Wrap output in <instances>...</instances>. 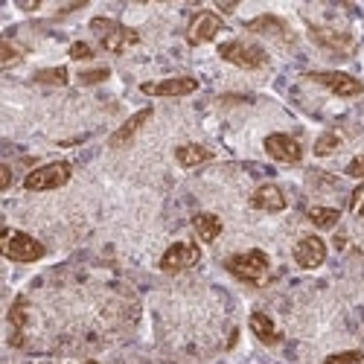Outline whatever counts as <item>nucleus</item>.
<instances>
[{"instance_id":"nucleus-1","label":"nucleus","mask_w":364,"mask_h":364,"mask_svg":"<svg viewBox=\"0 0 364 364\" xmlns=\"http://www.w3.org/2000/svg\"><path fill=\"white\" fill-rule=\"evenodd\" d=\"M90 29L100 36V44L108 50V53H123L126 47H134L140 41V33L132 26H123L111 18H94L90 21Z\"/></svg>"},{"instance_id":"nucleus-2","label":"nucleus","mask_w":364,"mask_h":364,"mask_svg":"<svg viewBox=\"0 0 364 364\" xmlns=\"http://www.w3.org/2000/svg\"><path fill=\"white\" fill-rule=\"evenodd\" d=\"M73 175V166L68 161H53V164H44L38 169H33L26 178H23V190L29 193H47V190H58L65 187Z\"/></svg>"},{"instance_id":"nucleus-3","label":"nucleus","mask_w":364,"mask_h":364,"mask_svg":"<svg viewBox=\"0 0 364 364\" xmlns=\"http://www.w3.org/2000/svg\"><path fill=\"white\" fill-rule=\"evenodd\" d=\"M225 268L230 271V274L242 283H262L265 274H268V254L265 251H245V254H236L225 262Z\"/></svg>"},{"instance_id":"nucleus-4","label":"nucleus","mask_w":364,"mask_h":364,"mask_svg":"<svg viewBox=\"0 0 364 364\" xmlns=\"http://www.w3.org/2000/svg\"><path fill=\"white\" fill-rule=\"evenodd\" d=\"M219 55L242 70H257L268 65V53L259 44H248V41H225L219 44Z\"/></svg>"},{"instance_id":"nucleus-5","label":"nucleus","mask_w":364,"mask_h":364,"mask_svg":"<svg viewBox=\"0 0 364 364\" xmlns=\"http://www.w3.org/2000/svg\"><path fill=\"white\" fill-rule=\"evenodd\" d=\"M4 254L12 262H38L47 254V248L36 236H29L23 230H6L4 233Z\"/></svg>"},{"instance_id":"nucleus-6","label":"nucleus","mask_w":364,"mask_h":364,"mask_svg":"<svg viewBox=\"0 0 364 364\" xmlns=\"http://www.w3.org/2000/svg\"><path fill=\"white\" fill-rule=\"evenodd\" d=\"M198 259H201V251H198L196 242H175V245H169L161 257V271H166V274H178V271L193 268Z\"/></svg>"},{"instance_id":"nucleus-7","label":"nucleus","mask_w":364,"mask_h":364,"mask_svg":"<svg viewBox=\"0 0 364 364\" xmlns=\"http://www.w3.org/2000/svg\"><path fill=\"white\" fill-rule=\"evenodd\" d=\"M309 79H312V82H318V85H323V87H329L332 94L341 97V100H353V97L364 94V85H361L355 76L341 73V70H321V73H309Z\"/></svg>"},{"instance_id":"nucleus-8","label":"nucleus","mask_w":364,"mask_h":364,"mask_svg":"<svg viewBox=\"0 0 364 364\" xmlns=\"http://www.w3.org/2000/svg\"><path fill=\"white\" fill-rule=\"evenodd\" d=\"M225 29V21L216 15V12H210V9H201L198 15H193L190 21V29H187V41L193 47L198 44H207V41H213L219 33Z\"/></svg>"},{"instance_id":"nucleus-9","label":"nucleus","mask_w":364,"mask_h":364,"mask_svg":"<svg viewBox=\"0 0 364 364\" xmlns=\"http://www.w3.org/2000/svg\"><path fill=\"white\" fill-rule=\"evenodd\" d=\"M140 90L149 97H187L198 90V79L196 76H172V79H161V82H143Z\"/></svg>"},{"instance_id":"nucleus-10","label":"nucleus","mask_w":364,"mask_h":364,"mask_svg":"<svg viewBox=\"0 0 364 364\" xmlns=\"http://www.w3.org/2000/svg\"><path fill=\"white\" fill-rule=\"evenodd\" d=\"M294 262L300 265V268H306V271H312V268H321L323 265V259H326V242L321 239V236H303V239H297V245H294Z\"/></svg>"},{"instance_id":"nucleus-11","label":"nucleus","mask_w":364,"mask_h":364,"mask_svg":"<svg viewBox=\"0 0 364 364\" xmlns=\"http://www.w3.org/2000/svg\"><path fill=\"white\" fill-rule=\"evenodd\" d=\"M265 151L280 164H300L303 158V146L291 134H280V132L265 137Z\"/></svg>"},{"instance_id":"nucleus-12","label":"nucleus","mask_w":364,"mask_h":364,"mask_svg":"<svg viewBox=\"0 0 364 364\" xmlns=\"http://www.w3.org/2000/svg\"><path fill=\"white\" fill-rule=\"evenodd\" d=\"M251 204L257 210H265V213H283V210H286V193L277 184H262L251 196Z\"/></svg>"},{"instance_id":"nucleus-13","label":"nucleus","mask_w":364,"mask_h":364,"mask_svg":"<svg viewBox=\"0 0 364 364\" xmlns=\"http://www.w3.org/2000/svg\"><path fill=\"white\" fill-rule=\"evenodd\" d=\"M149 117H151V108H143V111H137V114H132L123 126H119L114 134H111V140H108V146L111 149H119V146H126V143H132V137L149 123Z\"/></svg>"},{"instance_id":"nucleus-14","label":"nucleus","mask_w":364,"mask_h":364,"mask_svg":"<svg viewBox=\"0 0 364 364\" xmlns=\"http://www.w3.org/2000/svg\"><path fill=\"white\" fill-rule=\"evenodd\" d=\"M175 161L184 166V169H196L201 164L213 161V151H210L207 146H201V143H187V146H178L175 149Z\"/></svg>"},{"instance_id":"nucleus-15","label":"nucleus","mask_w":364,"mask_h":364,"mask_svg":"<svg viewBox=\"0 0 364 364\" xmlns=\"http://www.w3.org/2000/svg\"><path fill=\"white\" fill-rule=\"evenodd\" d=\"M248 326H251V332L262 341V344H268V347H274V344H280V329L274 326V321H271L265 312H254L251 318H248Z\"/></svg>"},{"instance_id":"nucleus-16","label":"nucleus","mask_w":364,"mask_h":364,"mask_svg":"<svg viewBox=\"0 0 364 364\" xmlns=\"http://www.w3.org/2000/svg\"><path fill=\"white\" fill-rule=\"evenodd\" d=\"M312 38L323 50H350L353 47V38L347 33H336V29H323V26H312Z\"/></svg>"},{"instance_id":"nucleus-17","label":"nucleus","mask_w":364,"mask_h":364,"mask_svg":"<svg viewBox=\"0 0 364 364\" xmlns=\"http://www.w3.org/2000/svg\"><path fill=\"white\" fill-rule=\"evenodd\" d=\"M193 230L198 233L201 242H216L222 236V219L216 213H198L193 219Z\"/></svg>"},{"instance_id":"nucleus-18","label":"nucleus","mask_w":364,"mask_h":364,"mask_svg":"<svg viewBox=\"0 0 364 364\" xmlns=\"http://www.w3.org/2000/svg\"><path fill=\"white\" fill-rule=\"evenodd\" d=\"M338 219H341V210H336V207H312V210H309V222H312L315 228H321V230L336 228Z\"/></svg>"},{"instance_id":"nucleus-19","label":"nucleus","mask_w":364,"mask_h":364,"mask_svg":"<svg viewBox=\"0 0 364 364\" xmlns=\"http://www.w3.org/2000/svg\"><path fill=\"white\" fill-rule=\"evenodd\" d=\"M245 26L251 29V33H271V36H286V33H289L286 23H283L280 18H271V15L254 18V21H248Z\"/></svg>"},{"instance_id":"nucleus-20","label":"nucleus","mask_w":364,"mask_h":364,"mask_svg":"<svg viewBox=\"0 0 364 364\" xmlns=\"http://www.w3.org/2000/svg\"><path fill=\"white\" fill-rule=\"evenodd\" d=\"M36 82L38 85H68L70 82V73H68V68H47V70H38L36 73Z\"/></svg>"},{"instance_id":"nucleus-21","label":"nucleus","mask_w":364,"mask_h":364,"mask_svg":"<svg viewBox=\"0 0 364 364\" xmlns=\"http://www.w3.org/2000/svg\"><path fill=\"white\" fill-rule=\"evenodd\" d=\"M341 146V137L336 134V132H326V134H321L318 140H315V155L318 158H323V155H332Z\"/></svg>"},{"instance_id":"nucleus-22","label":"nucleus","mask_w":364,"mask_h":364,"mask_svg":"<svg viewBox=\"0 0 364 364\" xmlns=\"http://www.w3.org/2000/svg\"><path fill=\"white\" fill-rule=\"evenodd\" d=\"M323 364H364V353L361 350H344V353L329 355Z\"/></svg>"},{"instance_id":"nucleus-23","label":"nucleus","mask_w":364,"mask_h":364,"mask_svg":"<svg viewBox=\"0 0 364 364\" xmlns=\"http://www.w3.org/2000/svg\"><path fill=\"white\" fill-rule=\"evenodd\" d=\"M111 76V70L108 68H97V70H82L79 73V82L82 85H97V82H105Z\"/></svg>"},{"instance_id":"nucleus-24","label":"nucleus","mask_w":364,"mask_h":364,"mask_svg":"<svg viewBox=\"0 0 364 364\" xmlns=\"http://www.w3.org/2000/svg\"><path fill=\"white\" fill-rule=\"evenodd\" d=\"M9 321H12L15 329H21V326L26 323V300H23V297L15 300V306H12V312H9Z\"/></svg>"},{"instance_id":"nucleus-25","label":"nucleus","mask_w":364,"mask_h":364,"mask_svg":"<svg viewBox=\"0 0 364 364\" xmlns=\"http://www.w3.org/2000/svg\"><path fill=\"white\" fill-rule=\"evenodd\" d=\"M70 58H76V62H85V58H94V47L90 44H85V41H76V44H70Z\"/></svg>"},{"instance_id":"nucleus-26","label":"nucleus","mask_w":364,"mask_h":364,"mask_svg":"<svg viewBox=\"0 0 364 364\" xmlns=\"http://www.w3.org/2000/svg\"><path fill=\"white\" fill-rule=\"evenodd\" d=\"M18 55H21V53H18V50H15L9 41L0 44V62H4V68H9L12 62H18Z\"/></svg>"},{"instance_id":"nucleus-27","label":"nucleus","mask_w":364,"mask_h":364,"mask_svg":"<svg viewBox=\"0 0 364 364\" xmlns=\"http://www.w3.org/2000/svg\"><path fill=\"white\" fill-rule=\"evenodd\" d=\"M350 210L364 219V184H361V187H355V193L350 196Z\"/></svg>"},{"instance_id":"nucleus-28","label":"nucleus","mask_w":364,"mask_h":364,"mask_svg":"<svg viewBox=\"0 0 364 364\" xmlns=\"http://www.w3.org/2000/svg\"><path fill=\"white\" fill-rule=\"evenodd\" d=\"M347 175L350 178H364V155H358V158H353L347 164Z\"/></svg>"},{"instance_id":"nucleus-29","label":"nucleus","mask_w":364,"mask_h":364,"mask_svg":"<svg viewBox=\"0 0 364 364\" xmlns=\"http://www.w3.org/2000/svg\"><path fill=\"white\" fill-rule=\"evenodd\" d=\"M0 175H4V190L12 184V169L9 166H0Z\"/></svg>"}]
</instances>
